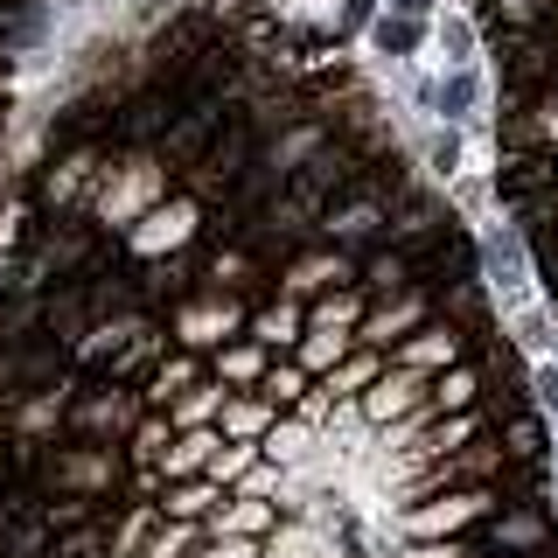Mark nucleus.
I'll return each mask as SVG.
<instances>
[{
  "mask_svg": "<svg viewBox=\"0 0 558 558\" xmlns=\"http://www.w3.org/2000/svg\"><path fill=\"white\" fill-rule=\"evenodd\" d=\"M377 371H384V363H377V349H363V356H342L336 371H328V384H322V391H328V398H336V391H371V384H377Z\"/></svg>",
  "mask_w": 558,
  "mask_h": 558,
  "instance_id": "b1692460",
  "label": "nucleus"
},
{
  "mask_svg": "<svg viewBox=\"0 0 558 558\" xmlns=\"http://www.w3.org/2000/svg\"><path fill=\"white\" fill-rule=\"evenodd\" d=\"M391 14H405V22H426V14H433V0H391Z\"/></svg>",
  "mask_w": 558,
  "mask_h": 558,
  "instance_id": "ea45409f",
  "label": "nucleus"
},
{
  "mask_svg": "<svg viewBox=\"0 0 558 558\" xmlns=\"http://www.w3.org/2000/svg\"><path fill=\"white\" fill-rule=\"evenodd\" d=\"M189 238H196V196H174L161 209H147L126 244H133L140 258H154V252H174V244H189Z\"/></svg>",
  "mask_w": 558,
  "mask_h": 558,
  "instance_id": "39448f33",
  "label": "nucleus"
},
{
  "mask_svg": "<svg viewBox=\"0 0 558 558\" xmlns=\"http://www.w3.org/2000/svg\"><path fill=\"white\" fill-rule=\"evenodd\" d=\"M258 398L279 412V405H301L307 398V371H293V363H272L266 377H258Z\"/></svg>",
  "mask_w": 558,
  "mask_h": 558,
  "instance_id": "393cba45",
  "label": "nucleus"
},
{
  "mask_svg": "<svg viewBox=\"0 0 558 558\" xmlns=\"http://www.w3.org/2000/svg\"><path fill=\"white\" fill-rule=\"evenodd\" d=\"M252 461H258V447H244V440H231V447H223V453H209V482H244V475H252Z\"/></svg>",
  "mask_w": 558,
  "mask_h": 558,
  "instance_id": "c85d7f7f",
  "label": "nucleus"
},
{
  "mask_svg": "<svg viewBox=\"0 0 558 558\" xmlns=\"http://www.w3.org/2000/svg\"><path fill=\"white\" fill-rule=\"evenodd\" d=\"M356 287L363 293H412V258L405 252H377L371 266L356 272Z\"/></svg>",
  "mask_w": 558,
  "mask_h": 558,
  "instance_id": "a211bd4d",
  "label": "nucleus"
},
{
  "mask_svg": "<svg viewBox=\"0 0 558 558\" xmlns=\"http://www.w3.org/2000/svg\"><path fill=\"white\" fill-rule=\"evenodd\" d=\"M418 405H426V377L418 371H377V384L363 391V418H377V426H391V418H412Z\"/></svg>",
  "mask_w": 558,
  "mask_h": 558,
  "instance_id": "423d86ee",
  "label": "nucleus"
},
{
  "mask_svg": "<svg viewBox=\"0 0 558 558\" xmlns=\"http://www.w3.org/2000/svg\"><path fill=\"white\" fill-rule=\"evenodd\" d=\"M453 168H461V140L440 133V140H433V174H453Z\"/></svg>",
  "mask_w": 558,
  "mask_h": 558,
  "instance_id": "72a5a7b5",
  "label": "nucleus"
},
{
  "mask_svg": "<svg viewBox=\"0 0 558 558\" xmlns=\"http://www.w3.org/2000/svg\"><path fill=\"white\" fill-rule=\"evenodd\" d=\"M223 433H231V440H244V447H258V433H266V418H272V405L266 398H223Z\"/></svg>",
  "mask_w": 558,
  "mask_h": 558,
  "instance_id": "6ab92c4d",
  "label": "nucleus"
},
{
  "mask_svg": "<svg viewBox=\"0 0 558 558\" xmlns=\"http://www.w3.org/2000/svg\"><path fill=\"white\" fill-rule=\"evenodd\" d=\"M168 440H174V426H168L161 412H147V418H140V433H133V461H154Z\"/></svg>",
  "mask_w": 558,
  "mask_h": 558,
  "instance_id": "c756f323",
  "label": "nucleus"
},
{
  "mask_svg": "<svg viewBox=\"0 0 558 558\" xmlns=\"http://www.w3.org/2000/svg\"><path fill=\"white\" fill-rule=\"evenodd\" d=\"M174 328H182V336H174L182 349H217V342H231V328H238V301H231V293H217V301L189 307Z\"/></svg>",
  "mask_w": 558,
  "mask_h": 558,
  "instance_id": "9d476101",
  "label": "nucleus"
},
{
  "mask_svg": "<svg viewBox=\"0 0 558 558\" xmlns=\"http://www.w3.org/2000/svg\"><path fill=\"white\" fill-rule=\"evenodd\" d=\"M287 293H322V287H356V266L342 252H314V258H293V272L279 279Z\"/></svg>",
  "mask_w": 558,
  "mask_h": 558,
  "instance_id": "f8f14e48",
  "label": "nucleus"
},
{
  "mask_svg": "<svg viewBox=\"0 0 558 558\" xmlns=\"http://www.w3.org/2000/svg\"><path fill=\"white\" fill-rule=\"evenodd\" d=\"M412 558H475V545H468V537H447V545H418Z\"/></svg>",
  "mask_w": 558,
  "mask_h": 558,
  "instance_id": "4c0bfd02",
  "label": "nucleus"
},
{
  "mask_svg": "<svg viewBox=\"0 0 558 558\" xmlns=\"http://www.w3.org/2000/svg\"><path fill=\"white\" fill-rule=\"evenodd\" d=\"M488 545L496 551H523V558H537L551 545V531H545V510H502V517H488Z\"/></svg>",
  "mask_w": 558,
  "mask_h": 558,
  "instance_id": "9b49d317",
  "label": "nucleus"
},
{
  "mask_svg": "<svg viewBox=\"0 0 558 558\" xmlns=\"http://www.w3.org/2000/svg\"><path fill=\"white\" fill-rule=\"evenodd\" d=\"M342 356H349L342 328H301V342H293V371H336Z\"/></svg>",
  "mask_w": 558,
  "mask_h": 558,
  "instance_id": "dca6fc26",
  "label": "nucleus"
},
{
  "mask_svg": "<svg viewBox=\"0 0 558 558\" xmlns=\"http://www.w3.org/2000/svg\"><path fill=\"white\" fill-rule=\"evenodd\" d=\"M266 523H272L266 496H238L231 510H217V517H209V531H217V537H258Z\"/></svg>",
  "mask_w": 558,
  "mask_h": 558,
  "instance_id": "f3484780",
  "label": "nucleus"
},
{
  "mask_svg": "<svg viewBox=\"0 0 558 558\" xmlns=\"http://www.w3.org/2000/svg\"><path fill=\"white\" fill-rule=\"evenodd\" d=\"M203 558H258V545H252V537H217Z\"/></svg>",
  "mask_w": 558,
  "mask_h": 558,
  "instance_id": "c9c22d12",
  "label": "nucleus"
},
{
  "mask_svg": "<svg viewBox=\"0 0 558 558\" xmlns=\"http://www.w3.org/2000/svg\"><path fill=\"white\" fill-rule=\"evenodd\" d=\"M482 398V371H468V363H453V371H440L426 384V412L433 418H447V412H468Z\"/></svg>",
  "mask_w": 558,
  "mask_h": 558,
  "instance_id": "2eb2a0df",
  "label": "nucleus"
},
{
  "mask_svg": "<svg viewBox=\"0 0 558 558\" xmlns=\"http://www.w3.org/2000/svg\"><path fill=\"white\" fill-rule=\"evenodd\" d=\"M418 322H426V293H398V307H377V314H363V322H356V342L391 349V342H405Z\"/></svg>",
  "mask_w": 558,
  "mask_h": 558,
  "instance_id": "1a4fd4ad",
  "label": "nucleus"
},
{
  "mask_svg": "<svg viewBox=\"0 0 558 558\" xmlns=\"http://www.w3.org/2000/svg\"><path fill=\"white\" fill-rule=\"evenodd\" d=\"M531 391H537V405H545V412H558V363H537V371H531Z\"/></svg>",
  "mask_w": 558,
  "mask_h": 558,
  "instance_id": "473e14b6",
  "label": "nucleus"
},
{
  "mask_svg": "<svg viewBox=\"0 0 558 558\" xmlns=\"http://www.w3.org/2000/svg\"><path fill=\"white\" fill-rule=\"evenodd\" d=\"M301 314H293V307H258L252 314V342L258 349H293V342H301Z\"/></svg>",
  "mask_w": 558,
  "mask_h": 558,
  "instance_id": "aec40b11",
  "label": "nucleus"
},
{
  "mask_svg": "<svg viewBox=\"0 0 558 558\" xmlns=\"http://www.w3.org/2000/svg\"><path fill=\"white\" fill-rule=\"evenodd\" d=\"M70 418H77V433H126L133 418H140V405H133V398L112 384V391H92V398H84V405L70 412Z\"/></svg>",
  "mask_w": 558,
  "mask_h": 558,
  "instance_id": "ddd939ff",
  "label": "nucleus"
},
{
  "mask_svg": "<svg viewBox=\"0 0 558 558\" xmlns=\"http://www.w3.org/2000/svg\"><path fill=\"white\" fill-rule=\"evenodd\" d=\"M301 105H307V98H287V105H279V126H287V119H307ZM244 119H252V133H258V126H266V119H272V105H258V112H244Z\"/></svg>",
  "mask_w": 558,
  "mask_h": 558,
  "instance_id": "f704fd0d",
  "label": "nucleus"
},
{
  "mask_svg": "<svg viewBox=\"0 0 558 558\" xmlns=\"http://www.w3.org/2000/svg\"><path fill=\"white\" fill-rule=\"evenodd\" d=\"M461 349H468L461 328H412V336L398 342V371H453Z\"/></svg>",
  "mask_w": 558,
  "mask_h": 558,
  "instance_id": "6e6552de",
  "label": "nucleus"
},
{
  "mask_svg": "<svg viewBox=\"0 0 558 558\" xmlns=\"http://www.w3.org/2000/svg\"><path fill=\"white\" fill-rule=\"evenodd\" d=\"M189 545H196V523H174V531H161L154 545H140V558H182Z\"/></svg>",
  "mask_w": 558,
  "mask_h": 558,
  "instance_id": "7c9ffc66",
  "label": "nucleus"
},
{
  "mask_svg": "<svg viewBox=\"0 0 558 558\" xmlns=\"http://www.w3.org/2000/svg\"><path fill=\"white\" fill-rule=\"evenodd\" d=\"M371 43L384 49V57H412V49L426 43V22H405V14H384V22H371Z\"/></svg>",
  "mask_w": 558,
  "mask_h": 558,
  "instance_id": "5701e85b",
  "label": "nucleus"
},
{
  "mask_svg": "<svg viewBox=\"0 0 558 558\" xmlns=\"http://www.w3.org/2000/svg\"><path fill=\"white\" fill-rule=\"evenodd\" d=\"M475 70H453V77H440V92H433V105H440L447 119H468V105H475Z\"/></svg>",
  "mask_w": 558,
  "mask_h": 558,
  "instance_id": "bb28decb",
  "label": "nucleus"
},
{
  "mask_svg": "<svg viewBox=\"0 0 558 558\" xmlns=\"http://www.w3.org/2000/svg\"><path fill=\"white\" fill-rule=\"evenodd\" d=\"M209 433H182V440H168V475H196V468H209Z\"/></svg>",
  "mask_w": 558,
  "mask_h": 558,
  "instance_id": "cd10ccee",
  "label": "nucleus"
},
{
  "mask_svg": "<svg viewBox=\"0 0 558 558\" xmlns=\"http://www.w3.org/2000/svg\"><path fill=\"white\" fill-rule=\"evenodd\" d=\"M209 502H217V482H182L161 496V510H168V523H203Z\"/></svg>",
  "mask_w": 558,
  "mask_h": 558,
  "instance_id": "4be33fe9",
  "label": "nucleus"
},
{
  "mask_svg": "<svg viewBox=\"0 0 558 558\" xmlns=\"http://www.w3.org/2000/svg\"><path fill=\"white\" fill-rule=\"evenodd\" d=\"M551 453H558V447H551Z\"/></svg>",
  "mask_w": 558,
  "mask_h": 558,
  "instance_id": "a19ab883",
  "label": "nucleus"
},
{
  "mask_svg": "<svg viewBox=\"0 0 558 558\" xmlns=\"http://www.w3.org/2000/svg\"><path fill=\"white\" fill-rule=\"evenodd\" d=\"M252 168H258V133H252V119L238 112L231 126L209 133V147L196 154V174H189V182H196V196H231Z\"/></svg>",
  "mask_w": 558,
  "mask_h": 558,
  "instance_id": "f257e3e1",
  "label": "nucleus"
},
{
  "mask_svg": "<svg viewBox=\"0 0 558 558\" xmlns=\"http://www.w3.org/2000/svg\"><path fill=\"white\" fill-rule=\"evenodd\" d=\"M217 377L223 384H258L266 377V349H258L252 336H238L231 349H217Z\"/></svg>",
  "mask_w": 558,
  "mask_h": 558,
  "instance_id": "412c9836",
  "label": "nucleus"
},
{
  "mask_svg": "<svg viewBox=\"0 0 558 558\" xmlns=\"http://www.w3.org/2000/svg\"><path fill=\"white\" fill-rule=\"evenodd\" d=\"M545 453H551L545 418H537V412H502V461L531 468V461H545Z\"/></svg>",
  "mask_w": 558,
  "mask_h": 558,
  "instance_id": "4468645a",
  "label": "nucleus"
},
{
  "mask_svg": "<svg viewBox=\"0 0 558 558\" xmlns=\"http://www.w3.org/2000/svg\"><path fill=\"white\" fill-rule=\"evenodd\" d=\"M356 322H363V287H342V293H328V301L307 314V328H356Z\"/></svg>",
  "mask_w": 558,
  "mask_h": 558,
  "instance_id": "a878e982",
  "label": "nucleus"
},
{
  "mask_svg": "<svg viewBox=\"0 0 558 558\" xmlns=\"http://www.w3.org/2000/svg\"><path fill=\"white\" fill-rule=\"evenodd\" d=\"M440 231H447V209L433 203V196H412V189L391 203V217H384V238H391V252H405V258L426 252Z\"/></svg>",
  "mask_w": 558,
  "mask_h": 558,
  "instance_id": "20e7f679",
  "label": "nucleus"
},
{
  "mask_svg": "<svg viewBox=\"0 0 558 558\" xmlns=\"http://www.w3.org/2000/svg\"><path fill=\"white\" fill-rule=\"evenodd\" d=\"M523 272H531V258H523V231H517V223H496V231L482 238V287H496L502 307H523Z\"/></svg>",
  "mask_w": 558,
  "mask_h": 558,
  "instance_id": "7ed1b4c3",
  "label": "nucleus"
},
{
  "mask_svg": "<svg viewBox=\"0 0 558 558\" xmlns=\"http://www.w3.org/2000/svg\"><path fill=\"white\" fill-rule=\"evenodd\" d=\"M301 447H307V433H301V426H272L266 440H258V453H266V461H293Z\"/></svg>",
  "mask_w": 558,
  "mask_h": 558,
  "instance_id": "2f4dec72",
  "label": "nucleus"
},
{
  "mask_svg": "<svg viewBox=\"0 0 558 558\" xmlns=\"http://www.w3.org/2000/svg\"><path fill=\"white\" fill-rule=\"evenodd\" d=\"M43 482H77V496L98 502V488H112V453H98L92 440H84V447H57L43 461Z\"/></svg>",
  "mask_w": 558,
  "mask_h": 558,
  "instance_id": "0eeeda50",
  "label": "nucleus"
},
{
  "mask_svg": "<svg viewBox=\"0 0 558 558\" xmlns=\"http://www.w3.org/2000/svg\"><path fill=\"white\" fill-rule=\"evenodd\" d=\"M447 49H453V63H468V49H475V35H468V22H447Z\"/></svg>",
  "mask_w": 558,
  "mask_h": 558,
  "instance_id": "58836bf2",
  "label": "nucleus"
},
{
  "mask_svg": "<svg viewBox=\"0 0 558 558\" xmlns=\"http://www.w3.org/2000/svg\"><path fill=\"white\" fill-rule=\"evenodd\" d=\"M377 22V0H342V28H371Z\"/></svg>",
  "mask_w": 558,
  "mask_h": 558,
  "instance_id": "e433bc0d",
  "label": "nucleus"
},
{
  "mask_svg": "<svg viewBox=\"0 0 558 558\" xmlns=\"http://www.w3.org/2000/svg\"><path fill=\"white\" fill-rule=\"evenodd\" d=\"M496 510H502V488H447V496H433V502H412L405 531L412 537H453V531H468V523H488Z\"/></svg>",
  "mask_w": 558,
  "mask_h": 558,
  "instance_id": "f03ea898",
  "label": "nucleus"
}]
</instances>
